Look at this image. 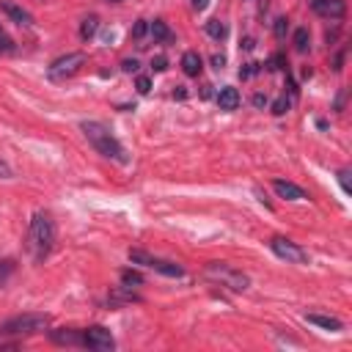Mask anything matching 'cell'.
Masks as SVG:
<instances>
[{
	"label": "cell",
	"instance_id": "6da1fadb",
	"mask_svg": "<svg viewBox=\"0 0 352 352\" xmlns=\"http://www.w3.org/2000/svg\"><path fill=\"white\" fill-rule=\"evenodd\" d=\"M50 327V316L47 314H19V316H11L6 322H0V346L3 344H14L19 338H28V336H38Z\"/></svg>",
	"mask_w": 352,
	"mask_h": 352
},
{
	"label": "cell",
	"instance_id": "7a4b0ae2",
	"mask_svg": "<svg viewBox=\"0 0 352 352\" xmlns=\"http://www.w3.org/2000/svg\"><path fill=\"white\" fill-rule=\"evenodd\" d=\"M55 245V220L50 212H36L28 228V248L33 253V261H44Z\"/></svg>",
	"mask_w": 352,
	"mask_h": 352
},
{
	"label": "cell",
	"instance_id": "3957f363",
	"mask_svg": "<svg viewBox=\"0 0 352 352\" xmlns=\"http://www.w3.org/2000/svg\"><path fill=\"white\" fill-rule=\"evenodd\" d=\"M80 129H82V135H85V140L102 154V157H107V160H116V162H126V151H124V146L118 143V138L102 124V121H82L80 124Z\"/></svg>",
	"mask_w": 352,
	"mask_h": 352
},
{
	"label": "cell",
	"instance_id": "277c9868",
	"mask_svg": "<svg viewBox=\"0 0 352 352\" xmlns=\"http://www.w3.org/2000/svg\"><path fill=\"white\" fill-rule=\"evenodd\" d=\"M206 278L214 280V283H220V286H228L231 292H245L250 286V278L245 272L234 270L226 261H209L206 264Z\"/></svg>",
	"mask_w": 352,
	"mask_h": 352
},
{
	"label": "cell",
	"instance_id": "5b68a950",
	"mask_svg": "<svg viewBox=\"0 0 352 352\" xmlns=\"http://www.w3.org/2000/svg\"><path fill=\"white\" fill-rule=\"evenodd\" d=\"M129 261L132 264H140V267H148L160 275H168V278H182L184 270L176 264V261H168V258H160V256H151L148 250H140V248H129Z\"/></svg>",
	"mask_w": 352,
	"mask_h": 352
},
{
	"label": "cell",
	"instance_id": "8992f818",
	"mask_svg": "<svg viewBox=\"0 0 352 352\" xmlns=\"http://www.w3.org/2000/svg\"><path fill=\"white\" fill-rule=\"evenodd\" d=\"M85 63H88V55H85V52H80V50H77V52H66V55H60V58H55V60L50 63L47 74H50V80L60 82V80L74 77Z\"/></svg>",
	"mask_w": 352,
	"mask_h": 352
},
{
	"label": "cell",
	"instance_id": "52a82bcc",
	"mask_svg": "<svg viewBox=\"0 0 352 352\" xmlns=\"http://www.w3.org/2000/svg\"><path fill=\"white\" fill-rule=\"evenodd\" d=\"M267 245H270V250H272L278 258H283L286 264H305V261H308V250L300 248L297 242L286 239V236H272Z\"/></svg>",
	"mask_w": 352,
	"mask_h": 352
},
{
	"label": "cell",
	"instance_id": "ba28073f",
	"mask_svg": "<svg viewBox=\"0 0 352 352\" xmlns=\"http://www.w3.org/2000/svg\"><path fill=\"white\" fill-rule=\"evenodd\" d=\"M82 346L94 349V352H110V349H116V338H113V333L107 327L94 324V327L82 330Z\"/></svg>",
	"mask_w": 352,
	"mask_h": 352
},
{
	"label": "cell",
	"instance_id": "9c48e42d",
	"mask_svg": "<svg viewBox=\"0 0 352 352\" xmlns=\"http://www.w3.org/2000/svg\"><path fill=\"white\" fill-rule=\"evenodd\" d=\"M311 11L324 16V19H344L346 14V3L344 0H308Z\"/></svg>",
	"mask_w": 352,
	"mask_h": 352
},
{
	"label": "cell",
	"instance_id": "30bf717a",
	"mask_svg": "<svg viewBox=\"0 0 352 352\" xmlns=\"http://www.w3.org/2000/svg\"><path fill=\"white\" fill-rule=\"evenodd\" d=\"M272 190L278 192V198H286V201H305L308 198V192L289 179H272Z\"/></svg>",
	"mask_w": 352,
	"mask_h": 352
},
{
	"label": "cell",
	"instance_id": "8fae6325",
	"mask_svg": "<svg viewBox=\"0 0 352 352\" xmlns=\"http://www.w3.org/2000/svg\"><path fill=\"white\" fill-rule=\"evenodd\" d=\"M50 338H52L55 344L82 346V330H77V327H58V330H50Z\"/></svg>",
	"mask_w": 352,
	"mask_h": 352
},
{
	"label": "cell",
	"instance_id": "7c38bea8",
	"mask_svg": "<svg viewBox=\"0 0 352 352\" xmlns=\"http://www.w3.org/2000/svg\"><path fill=\"white\" fill-rule=\"evenodd\" d=\"M0 8H3V14L11 19V22H16V25H33V16H30V11H25L22 6H16V3H11V0H3L0 3Z\"/></svg>",
	"mask_w": 352,
	"mask_h": 352
},
{
	"label": "cell",
	"instance_id": "4fadbf2b",
	"mask_svg": "<svg viewBox=\"0 0 352 352\" xmlns=\"http://www.w3.org/2000/svg\"><path fill=\"white\" fill-rule=\"evenodd\" d=\"M239 102H242V96H239V91H236L234 85H223V88L217 91V104H220V110L231 113V110L239 107Z\"/></svg>",
	"mask_w": 352,
	"mask_h": 352
},
{
	"label": "cell",
	"instance_id": "5bb4252c",
	"mask_svg": "<svg viewBox=\"0 0 352 352\" xmlns=\"http://www.w3.org/2000/svg\"><path fill=\"white\" fill-rule=\"evenodd\" d=\"M305 322L308 324H316V327H322V330H330V333H338L344 324H341V319H336V316H327V314H305Z\"/></svg>",
	"mask_w": 352,
	"mask_h": 352
},
{
	"label": "cell",
	"instance_id": "9a60e30c",
	"mask_svg": "<svg viewBox=\"0 0 352 352\" xmlns=\"http://www.w3.org/2000/svg\"><path fill=\"white\" fill-rule=\"evenodd\" d=\"M201 69H204V58H201L195 50H187V52L182 55V72H184L187 77H198Z\"/></svg>",
	"mask_w": 352,
	"mask_h": 352
},
{
	"label": "cell",
	"instance_id": "2e32d148",
	"mask_svg": "<svg viewBox=\"0 0 352 352\" xmlns=\"http://www.w3.org/2000/svg\"><path fill=\"white\" fill-rule=\"evenodd\" d=\"M148 30H151L154 41H160V44H170V41H173V33H170V28H168L165 19H154V22L148 25Z\"/></svg>",
	"mask_w": 352,
	"mask_h": 352
},
{
	"label": "cell",
	"instance_id": "e0dca14e",
	"mask_svg": "<svg viewBox=\"0 0 352 352\" xmlns=\"http://www.w3.org/2000/svg\"><path fill=\"white\" fill-rule=\"evenodd\" d=\"M96 30H99V16H96V14L82 16V22H80V38H82V41H88V38H94V36H96Z\"/></svg>",
	"mask_w": 352,
	"mask_h": 352
},
{
	"label": "cell",
	"instance_id": "ac0fdd59",
	"mask_svg": "<svg viewBox=\"0 0 352 352\" xmlns=\"http://www.w3.org/2000/svg\"><path fill=\"white\" fill-rule=\"evenodd\" d=\"M292 44H294L297 52H308L311 50V33H308V28H297L294 36H292Z\"/></svg>",
	"mask_w": 352,
	"mask_h": 352
},
{
	"label": "cell",
	"instance_id": "d6986e66",
	"mask_svg": "<svg viewBox=\"0 0 352 352\" xmlns=\"http://www.w3.org/2000/svg\"><path fill=\"white\" fill-rule=\"evenodd\" d=\"M206 33H209L214 41H223V38L228 36V25L220 22V19H209V22H206Z\"/></svg>",
	"mask_w": 352,
	"mask_h": 352
},
{
	"label": "cell",
	"instance_id": "ffe728a7",
	"mask_svg": "<svg viewBox=\"0 0 352 352\" xmlns=\"http://www.w3.org/2000/svg\"><path fill=\"white\" fill-rule=\"evenodd\" d=\"M121 286H129V289L143 286V275L138 270H121Z\"/></svg>",
	"mask_w": 352,
	"mask_h": 352
},
{
	"label": "cell",
	"instance_id": "44dd1931",
	"mask_svg": "<svg viewBox=\"0 0 352 352\" xmlns=\"http://www.w3.org/2000/svg\"><path fill=\"white\" fill-rule=\"evenodd\" d=\"M14 270H16L14 258H0V289L8 283V278L14 275Z\"/></svg>",
	"mask_w": 352,
	"mask_h": 352
},
{
	"label": "cell",
	"instance_id": "7402d4cb",
	"mask_svg": "<svg viewBox=\"0 0 352 352\" xmlns=\"http://www.w3.org/2000/svg\"><path fill=\"white\" fill-rule=\"evenodd\" d=\"M289 107H292V99H286V94H283V96H278L272 102V116H283Z\"/></svg>",
	"mask_w": 352,
	"mask_h": 352
},
{
	"label": "cell",
	"instance_id": "603a6c76",
	"mask_svg": "<svg viewBox=\"0 0 352 352\" xmlns=\"http://www.w3.org/2000/svg\"><path fill=\"white\" fill-rule=\"evenodd\" d=\"M146 33H148V22H146V19H138V22L132 25V38H135V41H140Z\"/></svg>",
	"mask_w": 352,
	"mask_h": 352
},
{
	"label": "cell",
	"instance_id": "cb8c5ba5",
	"mask_svg": "<svg viewBox=\"0 0 352 352\" xmlns=\"http://www.w3.org/2000/svg\"><path fill=\"white\" fill-rule=\"evenodd\" d=\"M135 88H138V94H148L151 91V77L148 74H138V80H135Z\"/></svg>",
	"mask_w": 352,
	"mask_h": 352
},
{
	"label": "cell",
	"instance_id": "d4e9b609",
	"mask_svg": "<svg viewBox=\"0 0 352 352\" xmlns=\"http://www.w3.org/2000/svg\"><path fill=\"white\" fill-rule=\"evenodd\" d=\"M338 184H341V190L349 195L352 192V184H349V168H341L338 170Z\"/></svg>",
	"mask_w": 352,
	"mask_h": 352
},
{
	"label": "cell",
	"instance_id": "484cf974",
	"mask_svg": "<svg viewBox=\"0 0 352 352\" xmlns=\"http://www.w3.org/2000/svg\"><path fill=\"white\" fill-rule=\"evenodd\" d=\"M272 30H275V36H278V38H283V36H286V30H289V19H286V16L275 19V28H272Z\"/></svg>",
	"mask_w": 352,
	"mask_h": 352
},
{
	"label": "cell",
	"instance_id": "4316f807",
	"mask_svg": "<svg viewBox=\"0 0 352 352\" xmlns=\"http://www.w3.org/2000/svg\"><path fill=\"white\" fill-rule=\"evenodd\" d=\"M14 50V41L8 38V33L3 30V25H0V52H11Z\"/></svg>",
	"mask_w": 352,
	"mask_h": 352
},
{
	"label": "cell",
	"instance_id": "83f0119b",
	"mask_svg": "<svg viewBox=\"0 0 352 352\" xmlns=\"http://www.w3.org/2000/svg\"><path fill=\"white\" fill-rule=\"evenodd\" d=\"M151 69H154V72H165V69H168V58H165V55L151 58Z\"/></svg>",
	"mask_w": 352,
	"mask_h": 352
},
{
	"label": "cell",
	"instance_id": "f1b7e54d",
	"mask_svg": "<svg viewBox=\"0 0 352 352\" xmlns=\"http://www.w3.org/2000/svg\"><path fill=\"white\" fill-rule=\"evenodd\" d=\"M138 66H140V63H138L135 58H126V60H121V72H126V74H129V72H138Z\"/></svg>",
	"mask_w": 352,
	"mask_h": 352
},
{
	"label": "cell",
	"instance_id": "f546056e",
	"mask_svg": "<svg viewBox=\"0 0 352 352\" xmlns=\"http://www.w3.org/2000/svg\"><path fill=\"white\" fill-rule=\"evenodd\" d=\"M209 63H212V69H217V72H220V69L226 66V55H217V52H214V55L209 58Z\"/></svg>",
	"mask_w": 352,
	"mask_h": 352
},
{
	"label": "cell",
	"instance_id": "4dcf8cb0",
	"mask_svg": "<svg viewBox=\"0 0 352 352\" xmlns=\"http://www.w3.org/2000/svg\"><path fill=\"white\" fill-rule=\"evenodd\" d=\"M258 72V63H245V69H239V77L245 80V77H250V74H256Z\"/></svg>",
	"mask_w": 352,
	"mask_h": 352
},
{
	"label": "cell",
	"instance_id": "1f68e13d",
	"mask_svg": "<svg viewBox=\"0 0 352 352\" xmlns=\"http://www.w3.org/2000/svg\"><path fill=\"white\" fill-rule=\"evenodd\" d=\"M283 66H286L283 55H272V58H270V69H283Z\"/></svg>",
	"mask_w": 352,
	"mask_h": 352
},
{
	"label": "cell",
	"instance_id": "d6a6232c",
	"mask_svg": "<svg viewBox=\"0 0 352 352\" xmlns=\"http://www.w3.org/2000/svg\"><path fill=\"white\" fill-rule=\"evenodd\" d=\"M344 55H346L344 50H341V52L336 55V60H333V69H336V72H341V69H344Z\"/></svg>",
	"mask_w": 352,
	"mask_h": 352
},
{
	"label": "cell",
	"instance_id": "836d02e7",
	"mask_svg": "<svg viewBox=\"0 0 352 352\" xmlns=\"http://www.w3.org/2000/svg\"><path fill=\"white\" fill-rule=\"evenodd\" d=\"M190 6H192L195 11H204V8L209 6V0H190Z\"/></svg>",
	"mask_w": 352,
	"mask_h": 352
},
{
	"label": "cell",
	"instance_id": "e575fe53",
	"mask_svg": "<svg viewBox=\"0 0 352 352\" xmlns=\"http://www.w3.org/2000/svg\"><path fill=\"white\" fill-rule=\"evenodd\" d=\"M253 104H256V107H264V104H267V96H264V94H256V96H253Z\"/></svg>",
	"mask_w": 352,
	"mask_h": 352
},
{
	"label": "cell",
	"instance_id": "d590c367",
	"mask_svg": "<svg viewBox=\"0 0 352 352\" xmlns=\"http://www.w3.org/2000/svg\"><path fill=\"white\" fill-rule=\"evenodd\" d=\"M344 99H346V91H341V94H338V99H336V110H338V113L344 110Z\"/></svg>",
	"mask_w": 352,
	"mask_h": 352
},
{
	"label": "cell",
	"instance_id": "8d00e7d4",
	"mask_svg": "<svg viewBox=\"0 0 352 352\" xmlns=\"http://www.w3.org/2000/svg\"><path fill=\"white\" fill-rule=\"evenodd\" d=\"M8 176H11V168H8V165L0 160V179H8Z\"/></svg>",
	"mask_w": 352,
	"mask_h": 352
},
{
	"label": "cell",
	"instance_id": "74e56055",
	"mask_svg": "<svg viewBox=\"0 0 352 352\" xmlns=\"http://www.w3.org/2000/svg\"><path fill=\"white\" fill-rule=\"evenodd\" d=\"M173 96H176V99H184V96H187V91H184V85H176V91H173Z\"/></svg>",
	"mask_w": 352,
	"mask_h": 352
},
{
	"label": "cell",
	"instance_id": "f35d334b",
	"mask_svg": "<svg viewBox=\"0 0 352 352\" xmlns=\"http://www.w3.org/2000/svg\"><path fill=\"white\" fill-rule=\"evenodd\" d=\"M104 3H124V0H104Z\"/></svg>",
	"mask_w": 352,
	"mask_h": 352
}]
</instances>
